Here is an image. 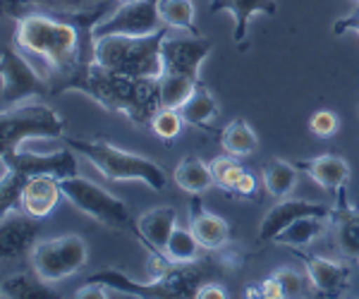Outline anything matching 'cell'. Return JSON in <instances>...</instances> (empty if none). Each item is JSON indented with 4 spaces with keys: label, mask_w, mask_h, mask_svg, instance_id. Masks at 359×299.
Returning <instances> with one entry per match:
<instances>
[{
    "label": "cell",
    "mask_w": 359,
    "mask_h": 299,
    "mask_svg": "<svg viewBox=\"0 0 359 299\" xmlns=\"http://www.w3.org/2000/svg\"><path fill=\"white\" fill-rule=\"evenodd\" d=\"M208 165H211V172H213V182H216L223 192H230V194L237 192L242 177L247 175V170L242 168L240 160H237V156H233V153H225V156L213 158Z\"/></svg>",
    "instance_id": "f546056e"
},
{
    "label": "cell",
    "mask_w": 359,
    "mask_h": 299,
    "mask_svg": "<svg viewBox=\"0 0 359 299\" xmlns=\"http://www.w3.org/2000/svg\"><path fill=\"white\" fill-rule=\"evenodd\" d=\"M201 79H194L189 74L180 72H163V77L158 79V103L161 108H182V103L194 94V89L199 86Z\"/></svg>",
    "instance_id": "cb8c5ba5"
},
{
    "label": "cell",
    "mask_w": 359,
    "mask_h": 299,
    "mask_svg": "<svg viewBox=\"0 0 359 299\" xmlns=\"http://www.w3.org/2000/svg\"><path fill=\"white\" fill-rule=\"evenodd\" d=\"M170 29H161L147 36H101L91 39V60L115 74L132 79H156L163 77V41Z\"/></svg>",
    "instance_id": "7a4b0ae2"
},
{
    "label": "cell",
    "mask_w": 359,
    "mask_h": 299,
    "mask_svg": "<svg viewBox=\"0 0 359 299\" xmlns=\"http://www.w3.org/2000/svg\"><path fill=\"white\" fill-rule=\"evenodd\" d=\"M326 221L328 218H318V216L297 218V221L290 223V225L278 235L273 242L283 244V246H290V249H304V246H309L314 239H318L323 232H326Z\"/></svg>",
    "instance_id": "603a6c76"
},
{
    "label": "cell",
    "mask_w": 359,
    "mask_h": 299,
    "mask_svg": "<svg viewBox=\"0 0 359 299\" xmlns=\"http://www.w3.org/2000/svg\"><path fill=\"white\" fill-rule=\"evenodd\" d=\"M333 209L323 204H314V201H304V199H280L273 209L266 211V216L262 218V225H259V239H269L273 242L278 235L283 232L290 223H294L297 218L304 216H318V218H328L331 221Z\"/></svg>",
    "instance_id": "4fadbf2b"
},
{
    "label": "cell",
    "mask_w": 359,
    "mask_h": 299,
    "mask_svg": "<svg viewBox=\"0 0 359 299\" xmlns=\"http://www.w3.org/2000/svg\"><path fill=\"white\" fill-rule=\"evenodd\" d=\"M211 53V41L201 39L199 34L194 36H177L170 39V34L163 41V62L165 72H180L199 79L201 65Z\"/></svg>",
    "instance_id": "8fae6325"
},
{
    "label": "cell",
    "mask_w": 359,
    "mask_h": 299,
    "mask_svg": "<svg viewBox=\"0 0 359 299\" xmlns=\"http://www.w3.org/2000/svg\"><path fill=\"white\" fill-rule=\"evenodd\" d=\"M333 32L335 34L352 32V34H357V36H359V5H357L355 10H352L350 15H345V17H340V20H335Z\"/></svg>",
    "instance_id": "e575fe53"
},
{
    "label": "cell",
    "mask_w": 359,
    "mask_h": 299,
    "mask_svg": "<svg viewBox=\"0 0 359 299\" xmlns=\"http://www.w3.org/2000/svg\"><path fill=\"white\" fill-rule=\"evenodd\" d=\"M221 113L216 96L199 82V86L194 89V94L180 108V115L184 118V125H194V127H206V123H213Z\"/></svg>",
    "instance_id": "7402d4cb"
},
{
    "label": "cell",
    "mask_w": 359,
    "mask_h": 299,
    "mask_svg": "<svg viewBox=\"0 0 359 299\" xmlns=\"http://www.w3.org/2000/svg\"><path fill=\"white\" fill-rule=\"evenodd\" d=\"M309 130H311V134L318 137V139H328V137H333L335 132L340 130V120L333 111L321 108V111H316L309 118Z\"/></svg>",
    "instance_id": "d6a6232c"
},
{
    "label": "cell",
    "mask_w": 359,
    "mask_h": 299,
    "mask_svg": "<svg viewBox=\"0 0 359 299\" xmlns=\"http://www.w3.org/2000/svg\"><path fill=\"white\" fill-rule=\"evenodd\" d=\"M338 204H335L331 223L335 232V246L340 249V254L357 258L359 261V209L347 201L345 187L338 189Z\"/></svg>",
    "instance_id": "ac0fdd59"
},
{
    "label": "cell",
    "mask_w": 359,
    "mask_h": 299,
    "mask_svg": "<svg viewBox=\"0 0 359 299\" xmlns=\"http://www.w3.org/2000/svg\"><path fill=\"white\" fill-rule=\"evenodd\" d=\"M189 230L199 239L201 249L206 251L223 249L230 242V235H233V228L221 216L211 214L201 206L199 194H192V204H189Z\"/></svg>",
    "instance_id": "2e32d148"
},
{
    "label": "cell",
    "mask_w": 359,
    "mask_h": 299,
    "mask_svg": "<svg viewBox=\"0 0 359 299\" xmlns=\"http://www.w3.org/2000/svg\"><path fill=\"white\" fill-rule=\"evenodd\" d=\"M32 271L43 280L53 285L69 278L77 271H82L89 261V246L79 235H62V237L41 239L29 251Z\"/></svg>",
    "instance_id": "8992f818"
},
{
    "label": "cell",
    "mask_w": 359,
    "mask_h": 299,
    "mask_svg": "<svg viewBox=\"0 0 359 299\" xmlns=\"http://www.w3.org/2000/svg\"><path fill=\"white\" fill-rule=\"evenodd\" d=\"M120 3H132V0H120Z\"/></svg>",
    "instance_id": "74e56055"
},
{
    "label": "cell",
    "mask_w": 359,
    "mask_h": 299,
    "mask_svg": "<svg viewBox=\"0 0 359 299\" xmlns=\"http://www.w3.org/2000/svg\"><path fill=\"white\" fill-rule=\"evenodd\" d=\"M158 13L168 29H194V0H158Z\"/></svg>",
    "instance_id": "4dcf8cb0"
},
{
    "label": "cell",
    "mask_w": 359,
    "mask_h": 299,
    "mask_svg": "<svg viewBox=\"0 0 359 299\" xmlns=\"http://www.w3.org/2000/svg\"><path fill=\"white\" fill-rule=\"evenodd\" d=\"M0 216L10 214L15 209H22V192L29 177L10 168L8 163H0Z\"/></svg>",
    "instance_id": "83f0119b"
},
{
    "label": "cell",
    "mask_w": 359,
    "mask_h": 299,
    "mask_svg": "<svg viewBox=\"0 0 359 299\" xmlns=\"http://www.w3.org/2000/svg\"><path fill=\"white\" fill-rule=\"evenodd\" d=\"M43 94V79L27 62L20 48L5 46L3 48V111L20 106Z\"/></svg>",
    "instance_id": "9c48e42d"
},
{
    "label": "cell",
    "mask_w": 359,
    "mask_h": 299,
    "mask_svg": "<svg viewBox=\"0 0 359 299\" xmlns=\"http://www.w3.org/2000/svg\"><path fill=\"white\" fill-rule=\"evenodd\" d=\"M259 290H262V297H266V299H280V297H285V292H283V287H280V283L276 280V275H273V273H271V278L262 280Z\"/></svg>",
    "instance_id": "8d00e7d4"
},
{
    "label": "cell",
    "mask_w": 359,
    "mask_h": 299,
    "mask_svg": "<svg viewBox=\"0 0 359 299\" xmlns=\"http://www.w3.org/2000/svg\"><path fill=\"white\" fill-rule=\"evenodd\" d=\"M60 199H65V194H62L57 177L34 175L27 180L25 192H22V211L34 218H48L60 204Z\"/></svg>",
    "instance_id": "e0dca14e"
},
{
    "label": "cell",
    "mask_w": 359,
    "mask_h": 299,
    "mask_svg": "<svg viewBox=\"0 0 359 299\" xmlns=\"http://www.w3.org/2000/svg\"><path fill=\"white\" fill-rule=\"evenodd\" d=\"M67 146L84 156L106 180L113 182H144L147 187L165 189L168 175L154 158L132 153L101 139H67Z\"/></svg>",
    "instance_id": "277c9868"
},
{
    "label": "cell",
    "mask_w": 359,
    "mask_h": 299,
    "mask_svg": "<svg viewBox=\"0 0 359 299\" xmlns=\"http://www.w3.org/2000/svg\"><path fill=\"white\" fill-rule=\"evenodd\" d=\"M199 249H201V244H199V239L194 237L192 230L175 228V230H172V235H170V239H168V244H165L163 256L170 263L182 266V263L199 261Z\"/></svg>",
    "instance_id": "4316f807"
},
{
    "label": "cell",
    "mask_w": 359,
    "mask_h": 299,
    "mask_svg": "<svg viewBox=\"0 0 359 299\" xmlns=\"http://www.w3.org/2000/svg\"><path fill=\"white\" fill-rule=\"evenodd\" d=\"M156 82L123 77V74H115L91 60L69 79L65 91L86 94L89 99L101 103L106 111L123 113L135 123H151L154 113L161 108Z\"/></svg>",
    "instance_id": "6da1fadb"
},
{
    "label": "cell",
    "mask_w": 359,
    "mask_h": 299,
    "mask_svg": "<svg viewBox=\"0 0 359 299\" xmlns=\"http://www.w3.org/2000/svg\"><path fill=\"white\" fill-rule=\"evenodd\" d=\"M3 297H17V299H43V297H53V290L48 287V283H43L36 273L27 275H10L3 280Z\"/></svg>",
    "instance_id": "f1b7e54d"
},
{
    "label": "cell",
    "mask_w": 359,
    "mask_h": 299,
    "mask_svg": "<svg viewBox=\"0 0 359 299\" xmlns=\"http://www.w3.org/2000/svg\"><path fill=\"white\" fill-rule=\"evenodd\" d=\"M62 194L69 201L72 209H77L79 214L89 216L91 221L101 223L108 228H130L132 216L130 209L123 199H118L115 194L106 192L103 187L94 185L91 180L79 175H69L60 180Z\"/></svg>",
    "instance_id": "52a82bcc"
},
{
    "label": "cell",
    "mask_w": 359,
    "mask_h": 299,
    "mask_svg": "<svg viewBox=\"0 0 359 299\" xmlns=\"http://www.w3.org/2000/svg\"><path fill=\"white\" fill-rule=\"evenodd\" d=\"M221 146L225 148V153H233V156H237V158L252 156V153L259 148V137L247 120L237 118L223 130Z\"/></svg>",
    "instance_id": "484cf974"
},
{
    "label": "cell",
    "mask_w": 359,
    "mask_h": 299,
    "mask_svg": "<svg viewBox=\"0 0 359 299\" xmlns=\"http://www.w3.org/2000/svg\"><path fill=\"white\" fill-rule=\"evenodd\" d=\"M299 170H304L318 187L328 189V192H338V189L347 187L352 177L350 163L343 156H335V153H323V156H314L306 160H297Z\"/></svg>",
    "instance_id": "d6986e66"
},
{
    "label": "cell",
    "mask_w": 359,
    "mask_h": 299,
    "mask_svg": "<svg viewBox=\"0 0 359 299\" xmlns=\"http://www.w3.org/2000/svg\"><path fill=\"white\" fill-rule=\"evenodd\" d=\"M299 261L306 268V278H309L311 287L323 297H340L350 285V268L340 261L316 254H306V251H294Z\"/></svg>",
    "instance_id": "5bb4252c"
},
{
    "label": "cell",
    "mask_w": 359,
    "mask_h": 299,
    "mask_svg": "<svg viewBox=\"0 0 359 299\" xmlns=\"http://www.w3.org/2000/svg\"><path fill=\"white\" fill-rule=\"evenodd\" d=\"M172 180L175 185L187 194H204L206 189H211L213 182V172L211 165H206L201 158L196 156H184L172 170Z\"/></svg>",
    "instance_id": "44dd1931"
},
{
    "label": "cell",
    "mask_w": 359,
    "mask_h": 299,
    "mask_svg": "<svg viewBox=\"0 0 359 299\" xmlns=\"http://www.w3.org/2000/svg\"><path fill=\"white\" fill-rule=\"evenodd\" d=\"M15 43L29 55L41 57L50 70L67 74L79 65V34L67 22H57L48 15H29L17 22Z\"/></svg>",
    "instance_id": "3957f363"
},
{
    "label": "cell",
    "mask_w": 359,
    "mask_h": 299,
    "mask_svg": "<svg viewBox=\"0 0 359 299\" xmlns=\"http://www.w3.org/2000/svg\"><path fill=\"white\" fill-rule=\"evenodd\" d=\"M355 3H357V5H359V0H355Z\"/></svg>",
    "instance_id": "f35d334b"
},
{
    "label": "cell",
    "mask_w": 359,
    "mask_h": 299,
    "mask_svg": "<svg viewBox=\"0 0 359 299\" xmlns=\"http://www.w3.org/2000/svg\"><path fill=\"white\" fill-rule=\"evenodd\" d=\"M211 13H230L235 17V32L233 41L245 48L247 43V29L254 15H269L273 17L278 13L276 0H211Z\"/></svg>",
    "instance_id": "ffe728a7"
},
{
    "label": "cell",
    "mask_w": 359,
    "mask_h": 299,
    "mask_svg": "<svg viewBox=\"0 0 359 299\" xmlns=\"http://www.w3.org/2000/svg\"><path fill=\"white\" fill-rule=\"evenodd\" d=\"M65 123L53 108L27 101L25 106L5 108L0 115V141L3 148H22L29 139H62Z\"/></svg>",
    "instance_id": "5b68a950"
},
{
    "label": "cell",
    "mask_w": 359,
    "mask_h": 299,
    "mask_svg": "<svg viewBox=\"0 0 359 299\" xmlns=\"http://www.w3.org/2000/svg\"><path fill=\"white\" fill-rule=\"evenodd\" d=\"M182 125H184V118L180 115L177 108H158V111L154 113L149 127H151V132L158 139L172 141L182 134Z\"/></svg>",
    "instance_id": "1f68e13d"
},
{
    "label": "cell",
    "mask_w": 359,
    "mask_h": 299,
    "mask_svg": "<svg viewBox=\"0 0 359 299\" xmlns=\"http://www.w3.org/2000/svg\"><path fill=\"white\" fill-rule=\"evenodd\" d=\"M77 156L74 148H60L53 153H34L22 148H3V163L27 177L34 175H53L57 180L69 175H77Z\"/></svg>",
    "instance_id": "30bf717a"
},
{
    "label": "cell",
    "mask_w": 359,
    "mask_h": 299,
    "mask_svg": "<svg viewBox=\"0 0 359 299\" xmlns=\"http://www.w3.org/2000/svg\"><path fill=\"white\" fill-rule=\"evenodd\" d=\"M39 221L41 218L29 216L27 211L15 209L0 216V254L5 258L29 254L39 237Z\"/></svg>",
    "instance_id": "7c38bea8"
},
{
    "label": "cell",
    "mask_w": 359,
    "mask_h": 299,
    "mask_svg": "<svg viewBox=\"0 0 359 299\" xmlns=\"http://www.w3.org/2000/svg\"><path fill=\"white\" fill-rule=\"evenodd\" d=\"M165 29L158 13V0H132L120 3V8L91 29V39L101 36H147Z\"/></svg>",
    "instance_id": "ba28073f"
},
{
    "label": "cell",
    "mask_w": 359,
    "mask_h": 299,
    "mask_svg": "<svg viewBox=\"0 0 359 299\" xmlns=\"http://www.w3.org/2000/svg\"><path fill=\"white\" fill-rule=\"evenodd\" d=\"M196 299H225L228 292H225L223 285H216V283H204L196 287Z\"/></svg>",
    "instance_id": "d590c367"
},
{
    "label": "cell",
    "mask_w": 359,
    "mask_h": 299,
    "mask_svg": "<svg viewBox=\"0 0 359 299\" xmlns=\"http://www.w3.org/2000/svg\"><path fill=\"white\" fill-rule=\"evenodd\" d=\"M297 165L287 163V160L276 158L273 163H269L262 170V182L264 189L276 199H285L292 194V189L297 187Z\"/></svg>",
    "instance_id": "d4e9b609"
},
{
    "label": "cell",
    "mask_w": 359,
    "mask_h": 299,
    "mask_svg": "<svg viewBox=\"0 0 359 299\" xmlns=\"http://www.w3.org/2000/svg\"><path fill=\"white\" fill-rule=\"evenodd\" d=\"M135 228L149 254H163L172 230L177 228V211L172 206H154L137 218Z\"/></svg>",
    "instance_id": "9a60e30c"
},
{
    "label": "cell",
    "mask_w": 359,
    "mask_h": 299,
    "mask_svg": "<svg viewBox=\"0 0 359 299\" xmlns=\"http://www.w3.org/2000/svg\"><path fill=\"white\" fill-rule=\"evenodd\" d=\"M276 280L280 283L283 292H285V297H299L304 290V278L302 273H297L294 268H278L273 271Z\"/></svg>",
    "instance_id": "836d02e7"
}]
</instances>
